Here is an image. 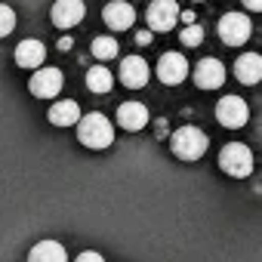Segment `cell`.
<instances>
[{
	"mask_svg": "<svg viewBox=\"0 0 262 262\" xmlns=\"http://www.w3.org/2000/svg\"><path fill=\"white\" fill-rule=\"evenodd\" d=\"M145 22H148V31H161V34L173 31L179 22V4L176 0H151Z\"/></svg>",
	"mask_w": 262,
	"mask_h": 262,
	"instance_id": "cell-5",
	"label": "cell"
},
{
	"mask_svg": "<svg viewBox=\"0 0 262 262\" xmlns=\"http://www.w3.org/2000/svg\"><path fill=\"white\" fill-rule=\"evenodd\" d=\"M219 167H222L228 176L244 179V176L253 173V151H250L247 145H241V142H228V145L219 151Z\"/></svg>",
	"mask_w": 262,
	"mask_h": 262,
	"instance_id": "cell-3",
	"label": "cell"
},
{
	"mask_svg": "<svg viewBox=\"0 0 262 262\" xmlns=\"http://www.w3.org/2000/svg\"><path fill=\"white\" fill-rule=\"evenodd\" d=\"M43 59H47V47L37 37H28V40H22L16 47V65H22V68H34L37 71L43 65Z\"/></svg>",
	"mask_w": 262,
	"mask_h": 262,
	"instance_id": "cell-14",
	"label": "cell"
},
{
	"mask_svg": "<svg viewBox=\"0 0 262 262\" xmlns=\"http://www.w3.org/2000/svg\"><path fill=\"white\" fill-rule=\"evenodd\" d=\"M16 28V10L7 7V4H0V37H10Z\"/></svg>",
	"mask_w": 262,
	"mask_h": 262,
	"instance_id": "cell-21",
	"label": "cell"
},
{
	"mask_svg": "<svg viewBox=\"0 0 262 262\" xmlns=\"http://www.w3.org/2000/svg\"><path fill=\"white\" fill-rule=\"evenodd\" d=\"M244 7H247L250 13H259V10H262V0H244Z\"/></svg>",
	"mask_w": 262,
	"mask_h": 262,
	"instance_id": "cell-24",
	"label": "cell"
},
{
	"mask_svg": "<svg viewBox=\"0 0 262 262\" xmlns=\"http://www.w3.org/2000/svg\"><path fill=\"white\" fill-rule=\"evenodd\" d=\"M207 145H210L207 133L198 129V126H179L176 133L170 136V148H173V155L179 161H198V158H204Z\"/></svg>",
	"mask_w": 262,
	"mask_h": 262,
	"instance_id": "cell-2",
	"label": "cell"
},
{
	"mask_svg": "<svg viewBox=\"0 0 262 262\" xmlns=\"http://www.w3.org/2000/svg\"><path fill=\"white\" fill-rule=\"evenodd\" d=\"M80 120V105L74 99H59L50 108V123L53 126H74Z\"/></svg>",
	"mask_w": 262,
	"mask_h": 262,
	"instance_id": "cell-16",
	"label": "cell"
},
{
	"mask_svg": "<svg viewBox=\"0 0 262 262\" xmlns=\"http://www.w3.org/2000/svg\"><path fill=\"white\" fill-rule=\"evenodd\" d=\"M71 47H74V40H71V37H68V34H65V37H62V40H59V50H62V53H65V50H71Z\"/></svg>",
	"mask_w": 262,
	"mask_h": 262,
	"instance_id": "cell-25",
	"label": "cell"
},
{
	"mask_svg": "<svg viewBox=\"0 0 262 262\" xmlns=\"http://www.w3.org/2000/svg\"><path fill=\"white\" fill-rule=\"evenodd\" d=\"M234 77H237L241 83H247V86L259 83V80H262V56L244 53V56L234 62Z\"/></svg>",
	"mask_w": 262,
	"mask_h": 262,
	"instance_id": "cell-15",
	"label": "cell"
},
{
	"mask_svg": "<svg viewBox=\"0 0 262 262\" xmlns=\"http://www.w3.org/2000/svg\"><path fill=\"white\" fill-rule=\"evenodd\" d=\"M93 56H96L99 62L114 59V56H117V40H114V37H96V40H93Z\"/></svg>",
	"mask_w": 262,
	"mask_h": 262,
	"instance_id": "cell-19",
	"label": "cell"
},
{
	"mask_svg": "<svg viewBox=\"0 0 262 262\" xmlns=\"http://www.w3.org/2000/svg\"><path fill=\"white\" fill-rule=\"evenodd\" d=\"M74 262H105V259H102L99 253H93V250H86V253H80V256H77Z\"/></svg>",
	"mask_w": 262,
	"mask_h": 262,
	"instance_id": "cell-22",
	"label": "cell"
},
{
	"mask_svg": "<svg viewBox=\"0 0 262 262\" xmlns=\"http://www.w3.org/2000/svg\"><path fill=\"white\" fill-rule=\"evenodd\" d=\"M148 77H151V68H148V62H145L142 56H126V59L120 62V83H123V86L139 90V86L148 83Z\"/></svg>",
	"mask_w": 262,
	"mask_h": 262,
	"instance_id": "cell-11",
	"label": "cell"
},
{
	"mask_svg": "<svg viewBox=\"0 0 262 262\" xmlns=\"http://www.w3.org/2000/svg\"><path fill=\"white\" fill-rule=\"evenodd\" d=\"M194 83H198L201 90H219V86L225 83V65H222L219 59H213V56L201 59V62L194 65Z\"/></svg>",
	"mask_w": 262,
	"mask_h": 262,
	"instance_id": "cell-10",
	"label": "cell"
},
{
	"mask_svg": "<svg viewBox=\"0 0 262 262\" xmlns=\"http://www.w3.org/2000/svg\"><path fill=\"white\" fill-rule=\"evenodd\" d=\"M216 120L225 126V129H237L250 120V108L241 96H222L216 102Z\"/></svg>",
	"mask_w": 262,
	"mask_h": 262,
	"instance_id": "cell-6",
	"label": "cell"
},
{
	"mask_svg": "<svg viewBox=\"0 0 262 262\" xmlns=\"http://www.w3.org/2000/svg\"><path fill=\"white\" fill-rule=\"evenodd\" d=\"M28 262H68V253L59 241H40L31 247Z\"/></svg>",
	"mask_w": 262,
	"mask_h": 262,
	"instance_id": "cell-17",
	"label": "cell"
},
{
	"mask_svg": "<svg viewBox=\"0 0 262 262\" xmlns=\"http://www.w3.org/2000/svg\"><path fill=\"white\" fill-rule=\"evenodd\" d=\"M117 123L123 129H129V133H139V129L148 123V108L142 102H123L117 108Z\"/></svg>",
	"mask_w": 262,
	"mask_h": 262,
	"instance_id": "cell-13",
	"label": "cell"
},
{
	"mask_svg": "<svg viewBox=\"0 0 262 262\" xmlns=\"http://www.w3.org/2000/svg\"><path fill=\"white\" fill-rule=\"evenodd\" d=\"M102 19L111 31H126V28H133L136 22V10L126 4V0H111V4H105L102 10Z\"/></svg>",
	"mask_w": 262,
	"mask_h": 262,
	"instance_id": "cell-12",
	"label": "cell"
},
{
	"mask_svg": "<svg viewBox=\"0 0 262 262\" xmlns=\"http://www.w3.org/2000/svg\"><path fill=\"white\" fill-rule=\"evenodd\" d=\"M136 43H139V47H148V43H151V31H139V34H136Z\"/></svg>",
	"mask_w": 262,
	"mask_h": 262,
	"instance_id": "cell-23",
	"label": "cell"
},
{
	"mask_svg": "<svg viewBox=\"0 0 262 262\" xmlns=\"http://www.w3.org/2000/svg\"><path fill=\"white\" fill-rule=\"evenodd\" d=\"M219 40L225 43V47H241V43H247L250 40V34H253V22L247 19V16H241V13H225L222 19H219Z\"/></svg>",
	"mask_w": 262,
	"mask_h": 262,
	"instance_id": "cell-4",
	"label": "cell"
},
{
	"mask_svg": "<svg viewBox=\"0 0 262 262\" xmlns=\"http://www.w3.org/2000/svg\"><path fill=\"white\" fill-rule=\"evenodd\" d=\"M77 139H80V145L102 151V148H108L114 142V126H111V120L105 114H96V111L93 114H80V120H77Z\"/></svg>",
	"mask_w": 262,
	"mask_h": 262,
	"instance_id": "cell-1",
	"label": "cell"
},
{
	"mask_svg": "<svg viewBox=\"0 0 262 262\" xmlns=\"http://www.w3.org/2000/svg\"><path fill=\"white\" fill-rule=\"evenodd\" d=\"M83 16H86L83 0H56L53 10H50L53 25H56V28H62V31H68V28L80 25V22H83Z\"/></svg>",
	"mask_w": 262,
	"mask_h": 262,
	"instance_id": "cell-7",
	"label": "cell"
},
{
	"mask_svg": "<svg viewBox=\"0 0 262 262\" xmlns=\"http://www.w3.org/2000/svg\"><path fill=\"white\" fill-rule=\"evenodd\" d=\"M111 83H114V77H111V71H108L105 65H96V68L86 71V90H93V93H108Z\"/></svg>",
	"mask_w": 262,
	"mask_h": 262,
	"instance_id": "cell-18",
	"label": "cell"
},
{
	"mask_svg": "<svg viewBox=\"0 0 262 262\" xmlns=\"http://www.w3.org/2000/svg\"><path fill=\"white\" fill-rule=\"evenodd\" d=\"M198 4H201V0H198Z\"/></svg>",
	"mask_w": 262,
	"mask_h": 262,
	"instance_id": "cell-26",
	"label": "cell"
},
{
	"mask_svg": "<svg viewBox=\"0 0 262 262\" xmlns=\"http://www.w3.org/2000/svg\"><path fill=\"white\" fill-rule=\"evenodd\" d=\"M158 77H161V83H167V86L182 83V80L188 77V62H185V56H182V53H164V56L158 59Z\"/></svg>",
	"mask_w": 262,
	"mask_h": 262,
	"instance_id": "cell-9",
	"label": "cell"
},
{
	"mask_svg": "<svg viewBox=\"0 0 262 262\" xmlns=\"http://www.w3.org/2000/svg\"><path fill=\"white\" fill-rule=\"evenodd\" d=\"M28 90L37 99H56L62 90V71L59 68H37L28 80Z\"/></svg>",
	"mask_w": 262,
	"mask_h": 262,
	"instance_id": "cell-8",
	"label": "cell"
},
{
	"mask_svg": "<svg viewBox=\"0 0 262 262\" xmlns=\"http://www.w3.org/2000/svg\"><path fill=\"white\" fill-rule=\"evenodd\" d=\"M179 40H182L185 47H201V43H204V28H201L198 22H191V25H185V28H182Z\"/></svg>",
	"mask_w": 262,
	"mask_h": 262,
	"instance_id": "cell-20",
	"label": "cell"
}]
</instances>
